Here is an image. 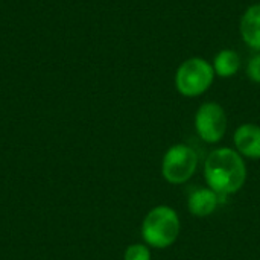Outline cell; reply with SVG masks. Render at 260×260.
I'll return each instance as SVG.
<instances>
[{
	"label": "cell",
	"mask_w": 260,
	"mask_h": 260,
	"mask_svg": "<svg viewBox=\"0 0 260 260\" xmlns=\"http://www.w3.org/2000/svg\"><path fill=\"white\" fill-rule=\"evenodd\" d=\"M241 34L250 47L260 50V5H254L245 11L241 20Z\"/></svg>",
	"instance_id": "8"
},
{
	"label": "cell",
	"mask_w": 260,
	"mask_h": 260,
	"mask_svg": "<svg viewBox=\"0 0 260 260\" xmlns=\"http://www.w3.org/2000/svg\"><path fill=\"white\" fill-rule=\"evenodd\" d=\"M123 260H151V250L146 244H133L125 250Z\"/></svg>",
	"instance_id": "10"
},
{
	"label": "cell",
	"mask_w": 260,
	"mask_h": 260,
	"mask_svg": "<svg viewBox=\"0 0 260 260\" xmlns=\"http://www.w3.org/2000/svg\"><path fill=\"white\" fill-rule=\"evenodd\" d=\"M219 198H221V195H218L210 187L197 189L189 195V200H187L189 212L197 218L210 216L216 210V207L221 201Z\"/></svg>",
	"instance_id": "7"
},
{
	"label": "cell",
	"mask_w": 260,
	"mask_h": 260,
	"mask_svg": "<svg viewBox=\"0 0 260 260\" xmlns=\"http://www.w3.org/2000/svg\"><path fill=\"white\" fill-rule=\"evenodd\" d=\"M197 134L206 143H218L227 131V114L216 102H207L195 114Z\"/></svg>",
	"instance_id": "5"
},
{
	"label": "cell",
	"mask_w": 260,
	"mask_h": 260,
	"mask_svg": "<svg viewBox=\"0 0 260 260\" xmlns=\"http://www.w3.org/2000/svg\"><path fill=\"white\" fill-rule=\"evenodd\" d=\"M215 70L203 58H190L184 61L175 76V85L183 96L195 98L203 94L213 82Z\"/></svg>",
	"instance_id": "3"
},
{
	"label": "cell",
	"mask_w": 260,
	"mask_h": 260,
	"mask_svg": "<svg viewBox=\"0 0 260 260\" xmlns=\"http://www.w3.org/2000/svg\"><path fill=\"white\" fill-rule=\"evenodd\" d=\"M207 186L221 197L239 192L247 181V165L244 157L232 148L212 151L204 163Z\"/></svg>",
	"instance_id": "1"
},
{
	"label": "cell",
	"mask_w": 260,
	"mask_h": 260,
	"mask_svg": "<svg viewBox=\"0 0 260 260\" xmlns=\"http://www.w3.org/2000/svg\"><path fill=\"white\" fill-rule=\"evenodd\" d=\"M247 75L253 82L260 84V55H256L250 59L248 67H247Z\"/></svg>",
	"instance_id": "11"
},
{
	"label": "cell",
	"mask_w": 260,
	"mask_h": 260,
	"mask_svg": "<svg viewBox=\"0 0 260 260\" xmlns=\"http://www.w3.org/2000/svg\"><path fill=\"white\" fill-rule=\"evenodd\" d=\"M198 169L197 152L183 143L171 146L161 160V175L171 184H184Z\"/></svg>",
	"instance_id": "4"
},
{
	"label": "cell",
	"mask_w": 260,
	"mask_h": 260,
	"mask_svg": "<svg viewBox=\"0 0 260 260\" xmlns=\"http://www.w3.org/2000/svg\"><path fill=\"white\" fill-rule=\"evenodd\" d=\"M239 69V56L236 52L233 50H221L213 62V70L216 75L222 76V78H229L233 76Z\"/></svg>",
	"instance_id": "9"
},
{
	"label": "cell",
	"mask_w": 260,
	"mask_h": 260,
	"mask_svg": "<svg viewBox=\"0 0 260 260\" xmlns=\"http://www.w3.org/2000/svg\"><path fill=\"white\" fill-rule=\"evenodd\" d=\"M236 151L247 158H260V126L254 123H244L235 133Z\"/></svg>",
	"instance_id": "6"
},
{
	"label": "cell",
	"mask_w": 260,
	"mask_h": 260,
	"mask_svg": "<svg viewBox=\"0 0 260 260\" xmlns=\"http://www.w3.org/2000/svg\"><path fill=\"white\" fill-rule=\"evenodd\" d=\"M180 230V216L169 206L151 209L142 222V238L149 248H169L178 239Z\"/></svg>",
	"instance_id": "2"
}]
</instances>
